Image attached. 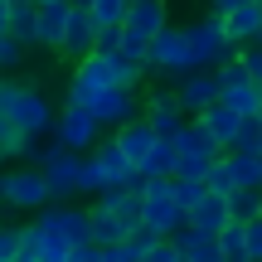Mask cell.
Instances as JSON below:
<instances>
[{"label":"cell","instance_id":"cell-13","mask_svg":"<svg viewBox=\"0 0 262 262\" xmlns=\"http://www.w3.org/2000/svg\"><path fill=\"white\" fill-rule=\"evenodd\" d=\"M214 102H219V78L214 73H189V78H180V83H175V112L185 117V122L204 117Z\"/></svg>","mask_w":262,"mask_h":262},{"label":"cell","instance_id":"cell-34","mask_svg":"<svg viewBox=\"0 0 262 262\" xmlns=\"http://www.w3.org/2000/svg\"><path fill=\"white\" fill-rule=\"evenodd\" d=\"M102 262H141V253L131 243H117V248H107V253H102Z\"/></svg>","mask_w":262,"mask_h":262},{"label":"cell","instance_id":"cell-10","mask_svg":"<svg viewBox=\"0 0 262 262\" xmlns=\"http://www.w3.org/2000/svg\"><path fill=\"white\" fill-rule=\"evenodd\" d=\"M78 112H88L97 126H126L141 117V97H136V88H107V93H93Z\"/></svg>","mask_w":262,"mask_h":262},{"label":"cell","instance_id":"cell-35","mask_svg":"<svg viewBox=\"0 0 262 262\" xmlns=\"http://www.w3.org/2000/svg\"><path fill=\"white\" fill-rule=\"evenodd\" d=\"M175 257H180V253H175L170 243H156L150 253H141V262H175Z\"/></svg>","mask_w":262,"mask_h":262},{"label":"cell","instance_id":"cell-25","mask_svg":"<svg viewBox=\"0 0 262 262\" xmlns=\"http://www.w3.org/2000/svg\"><path fill=\"white\" fill-rule=\"evenodd\" d=\"M170 248H175L185 262H219L214 253V238H199V233H189V228H180L175 238H170Z\"/></svg>","mask_w":262,"mask_h":262},{"label":"cell","instance_id":"cell-28","mask_svg":"<svg viewBox=\"0 0 262 262\" xmlns=\"http://www.w3.org/2000/svg\"><path fill=\"white\" fill-rule=\"evenodd\" d=\"M136 97H141V117L146 112H175V88H165V83L136 88Z\"/></svg>","mask_w":262,"mask_h":262},{"label":"cell","instance_id":"cell-19","mask_svg":"<svg viewBox=\"0 0 262 262\" xmlns=\"http://www.w3.org/2000/svg\"><path fill=\"white\" fill-rule=\"evenodd\" d=\"M194 122H199V126L209 131V141H214V146H219V156H224V150L233 146V136H238V126H243V122H238L233 112H228V107H219V102L209 107L204 117H194Z\"/></svg>","mask_w":262,"mask_h":262},{"label":"cell","instance_id":"cell-27","mask_svg":"<svg viewBox=\"0 0 262 262\" xmlns=\"http://www.w3.org/2000/svg\"><path fill=\"white\" fill-rule=\"evenodd\" d=\"M219 160V156H214ZM209 156H175V170H170V180H185V185H204L209 165H214Z\"/></svg>","mask_w":262,"mask_h":262},{"label":"cell","instance_id":"cell-6","mask_svg":"<svg viewBox=\"0 0 262 262\" xmlns=\"http://www.w3.org/2000/svg\"><path fill=\"white\" fill-rule=\"evenodd\" d=\"M185 49H189V68H194V73H214L228 54H238L224 39V29H219L214 15H199L194 25H185Z\"/></svg>","mask_w":262,"mask_h":262},{"label":"cell","instance_id":"cell-22","mask_svg":"<svg viewBox=\"0 0 262 262\" xmlns=\"http://www.w3.org/2000/svg\"><path fill=\"white\" fill-rule=\"evenodd\" d=\"M170 146H175V156H209V160L219 156V146L209 141V131L199 126V122H185V126H180V136L170 141Z\"/></svg>","mask_w":262,"mask_h":262},{"label":"cell","instance_id":"cell-36","mask_svg":"<svg viewBox=\"0 0 262 262\" xmlns=\"http://www.w3.org/2000/svg\"><path fill=\"white\" fill-rule=\"evenodd\" d=\"M68 262H102V253H97V248H73Z\"/></svg>","mask_w":262,"mask_h":262},{"label":"cell","instance_id":"cell-16","mask_svg":"<svg viewBox=\"0 0 262 262\" xmlns=\"http://www.w3.org/2000/svg\"><path fill=\"white\" fill-rule=\"evenodd\" d=\"M112 146L122 150V160H126L131 170H136L141 160L150 156V146H156V136H150V126H146V122L136 117V122H126V126H117V131H112Z\"/></svg>","mask_w":262,"mask_h":262},{"label":"cell","instance_id":"cell-5","mask_svg":"<svg viewBox=\"0 0 262 262\" xmlns=\"http://www.w3.org/2000/svg\"><path fill=\"white\" fill-rule=\"evenodd\" d=\"M141 228L160 243H170L185 228V209L170 199V180H146L141 185Z\"/></svg>","mask_w":262,"mask_h":262},{"label":"cell","instance_id":"cell-18","mask_svg":"<svg viewBox=\"0 0 262 262\" xmlns=\"http://www.w3.org/2000/svg\"><path fill=\"white\" fill-rule=\"evenodd\" d=\"M93 204H97V209H107V214H112L117 224L126 228V233H136V228H141V194H131V189H117V194H97Z\"/></svg>","mask_w":262,"mask_h":262},{"label":"cell","instance_id":"cell-2","mask_svg":"<svg viewBox=\"0 0 262 262\" xmlns=\"http://www.w3.org/2000/svg\"><path fill=\"white\" fill-rule=\"evenodd\" d=\"M165 25H170L165 0H126V15H122V49H117V54H122L126 63H141V58H146V49H150V39H156Z\"/></svg>","mask_w":262,"mask_h":262},{"label":"cell","instance_id":"cell-23","mask_svg":"<svg viewBox=\"0 0 262 262\" xmlns=\"http://www.w3.org/2000/svg\"><path fill=\"white\" fill-rule=\"evenodd\" d=\"M170 170H175V146L156 141V146H150V156L136 165V180H141V185H146V180H170Z\"/></svg>","mask_w":262,"mask_h":262},{"label":"cell","instance_id":"cell-9","mask_svg":"<svg viewBox=\"0 0 262 262\" xmlns=\"http://www.w3.org/2000/svg\"><path fill=\"white\" fill-rule=\"evenodd\" d=\"M49 141H54L58 150H68V156H93V146L102 141V126L88 112H78V107H58L54 126H49Z\"/></svg>","mask_w":262,"mask_h":262},{"label":"cell","instance_id":"cell-37","mask_svg":"<svg viewBox=\"0 0 262 262\" xmlns=\"http://www.w3.org/2000/svg\"><path fill=\"white\" fill-rule=\"evenodd\" d=\"M253 131H257V160H262V112L253 117Z\"/></svg>","mask_w":262,"mask_h":262},{"label":"cell","instance_id":"cell-12","mask_svg":"<svg viewBox=\"0 0 262 262\" xmlns=\"http://www.w3.org/2000/svg\"><path fill=\"white\" fill-rule=\"evenodd\" d=\"M39 175H44L49 204H73V199H78V180H83V156L58 150L54 160H44V165H39Z\"/></svg>","mask_w":262,"mask_h":262},{"label":"cell","instance_id":"cell-3","mask_svg":"<svg viewBox=\"0 0 262 262\" xmlns=\"http://www.w3.org/2000/svg\"><path fill=\"white\" fill-rule=\"evenodd\" d=\"M146 78L150 83H165V88H175L180 78H189L194 68H189V49H185V25H165L156 39H150V49H146Z\"/></svg>","mask_w":262,"mask_h":262},{"label":"cell","instance_id":"cell-41","mask_svg":"<svg viewBox=\"0 0 262 262\" xmlns=\"http://www.w3.org/2000/svg\"><path fill=\"white\" fill-rule=\"evenodd\" d=\"M0 78H5V73H0Z\"/></svg>","mask_w":262,"mask_h":262},{"label":"cell","instance_id":"cell-32","mask_svg":"<svg viewBox=\"0 0 262 262\" xmlns=\"http://www.w3.org/2000/svg\"><path fill=\"white\" fill-rule=\"evenodd\" d=\"M19 63H25V49L10 34H0V73H10V68H19Z\"/></svg>","mask_w":262,"mask_h":262},{"label":"cell","instance_id":"cell-33","mask_svg":"<svg viewBox=\"0 0 262 262\" xmlns=\"http://www.w3.org/2000/svg\"><path fill=\"white\" fill-rule=\"evenodd\" d=\"M15 253H19V228L0 224V262H15Z\"/></svg>","mask_w":262,"mask_h":262},{"label":"cell","instance_id":"cell-14","mask_svg":"<svg viewBox=\"0 0 262 262\" xmlns=\"http://www.w3.org/2000/svg\"><path fill=\"white\" fill-rule=\"evenodd\" d=\"M58 54L83 63L93 54V19H88V0H68V25H63V39H58Z\"/></svg>","mask_w":262,"mask_h":262},{"label":"cell","instance_id":"cell-8","mask_svg":"<svg viewBox=\"0 0 262 262\" xmlns=\"http://www.w3.org/2000/svg\"><path fill=\"white\" fill-rule=\"evenodd\" d=\"M209 15L219 19L224 39L233 49H253L257 34H262V0H219Z\"/></svg>","mask_w":262,"mask_h":262},{"label":"cell","instance_id":"cell-39","mask_svg":"<svg viewBox=\"0 0 262 262\" xmlns=\"http://www.w3.org/2000/svg\"><path fill=\"white\" fill-rule=\"evenodd\" d=\"M175 262H185V257H175Z\"/></svg>","mask_w":262,"mask_h":262},{"label":"cell","instance_id":"cell-31","mask_svg":"<svg viewBox=\"0 0 262 262\" xmlns=\"http://www.w3.org/2000/svg\"><path fill=\"white\" fill-rule=\"evenodd\" d=\"M243 253H248V262H262V219L243 224Z\"/></svg>","mask_w":262,"mask_h":262},{"label":"cell","instance_id":"cell-30","mask_svg":"<svg viewBox=\"0 0 262 262\" xmlns=\"http://www.w3.org/2000/svg\"><path fill=\"white\" fill-rule=\"evenodd\" d=\"M170 199H175L180 209H194L199 199H204V185H185V180H170Z\"/></svg>","mask_w":262,"mask_h":262},{"label":"cell","instance_id":"cell-15","mask_svg":"<svg viewBox=\"0 0 262 262\" xmlns=\"http://www.w3.org/2000/svg\"><path fill=\"white\" fill-rule=\"evenodd\" d=\"M63 25H68V0H34V44L58 54Z\"/></svg>","mask_w":262,"mask_h":262},{"label":"cell","instance_id":"cell-17","mask_svg":"<svg viewBox=\"0 0 262 262\" xmlns=\"http://www.w3.org/2000/svg\"><path fill=\"white\" fill-rule=\"evenodd\" d=\"M224 224H228V209H224V199H214L209 189H204V199H199L194 209H185V228L199 233V238H214Z\"/></svg>","mask_w":262,"mask_h":262},{"label":"cell","instance_id":"cell-21","mask_svg":"<svg viewBox=\"0 0 262 262\" xmlns=\"http://www.w3.org/2000/svg\"><path fill=\"white\" fill-rule=\"evenodd\" d=\"M219 107H228V112H233L238 122H253V117L262 112V93H257V83L224 88V93H219Z\"/></svg>","mask_w":262,"mask_h":262},{"label":"cell","instance_id":"cell-24","mask_svg":"<svg viewBox=\"0 0 262 262\" xmlns=\"http://www.w3.org/2000/svg\"><path fill=\"white\" fill-rule=\"evenodd\" d=\"M224 209H228V224H253V219H262V189H233Z\"/></svg>","mask_w":262,"mask_h":262},{"label":"cell","instance_id":"cell-11","mask_svg":"<svg viewBox=\"0 0 262 262\" xmlns=\"http://www.w3.org/2000/svg\"><path fill=\"white\" fill-rule=\"evenodd\" d=\"M34 228H39V233H54L58 243H68V248H88V209H78V204H49V209H39Z\"/></svg>","mask_w":262,"mask_h":262},{"label":"cell","instance_id":"cell-1","mask_svg":"<svg viewBox=\"0 0 262 262\" xmlns=\"http://www.w3.org/2000/svg\"><path fill=\"white\" fill-rule=\"evenodd\" d=\"M141 83H146V63H126L122 54H88L83 63H73V78L63 88V107H83L93 93L141 88Z\"/></svg>","mask_w":262,"mask_h":262},{"label":"cell","instance_id":"cell-4","mask_svg":"<svg viewBox=\"0 0 262 262\" xmlns=\"http://www.w3.org/2000/svg\"><path fill=\"white\" fill-rule=\"evenodd\" d=\"M5 122L15 126L19 141H44L49 126H54V102H49V93L34 88V83H15V97H10Z\"/></svg>","mask_w":262,"mask_h":262},{"label":"cell","instance_id":"cell-20","mask_svg":"<svg viewBox=\"0 0 262 262\" xmlns=\"http://www.w3.org/2000/svg\"><path fill=\"white\" fill-rule=\"evenodd\" d=\"M5 34L19 49L34 44V0H5Z\"/></svg>","mask_w":262,"mask_h":262},{"label":"cell","instance_id":"cell-40","mask_svg":"<svg viewBox=\"0 0 262 262\" xmlns=\"http://www.w3.org/2000/svg\"><path fill=\"white\" fill-rule=\"evenodd\" d=\"M257 93H262V83H257Z\"/></svg>","mask_w":262,"mask_h":262},{"label":"cell","instance_id":"cell-38","mask_svg":"<svg viewBox=\"0 0 262 262\" xmlns=\"http://www.w3.org/2000/svg\"><path fill=\"white\" fill-rule=\"evenodd\" d=\"M0 34H5V0H0Z\"/></svg>","mask_w":262,"mask_h":262},{"label":"cell","instance_id":"cell-26","mask_svg":"<svg viewBox=\"0 0 262 262\" xmlns=\"http://www.w3.org/2000/svg\"><path fill=\"white\" fill-rule=\"evenodd\" d=\"M228 175H233V189H262V160L253 156H224Z\"/></svg>","mask_w":262,"mask_h":262},{"label":"cell","instance_id":"cell-29","mask_svg":"<svg viewBox=\"0 0 262 262\" xmlns=\"http://www.w3.org/2000/svg\"><path fill=\"white\" fill-rule=\"evenodd\" d=\"M141 122L150 126V136H156V141H165V146H170V141L180 136V126H185V117H180V112H146Z\"/></svg>","mask_w":262,"mask_h":262},{"label":"cell","instance_id":"cell-7","mask_svg":"<svg viewBox=\"0 0 262 262\" xmlns=\"http://www.w3.org/2000/svg\"><path fill=\"white\" fill-rule=\"evenodd\" d=\"M0 209H15V214H39L49 209V189L39 170L25 165H5L0 170Z\"/></svg>","mask_w":262,"mask_h":262}]
</instances>
